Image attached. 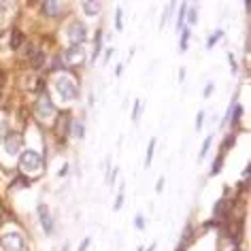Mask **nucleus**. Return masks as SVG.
<instances>
[{
  "instance_id": "obj_1",
  "label": "nucleus",
  "mask_w": 251,
  "mask_h": 251,
  "mask_svg": "<svg viewBox=\"0 0 251 251\" xmlns=\"http://www.w3.org/2000/svg\"><path fill=\"white\" fill-rule=\"evenodd\" d=\"M55 92L60 94L62 100H68V102L79 98V87H77V83H75V79L66 77V75H62V77L55 79Z\"/></svg>"
},
{
  "instance_id": "obj_2",
  "label": "nucleus",
  "mask_w": 251,
  "mask_h": 251,
  "mask_svg": "<svg viewBox=\"0 0 251 251\" xmlns=\"http://www.w3.org/2000/svg\"><path fill=\"white\" fill-rule=\"evenodd\" d=\"M20 166L26 173H30V175H39L43 171V158H41V153L34 151V149H28V151H24L22 158H20Z\"/></svg>"
},
{
  "instance_id": "obj_3",
  "label": "nucleus",
  "mask_w": 251,
  "mask_h": 251,
  "mask_svg": "<svg viewBox=\"0 0 251 251\" xmlns=\"http://www.w3.org/2000/svg\"><path fill=\"white\" fill-rule=\"evenodd\" d=\"M0 247L4 251H26V241L20 232H4L0 236Z\"/></svg>"
},
{
  "instance_id": "obj_4",
  "label": "nucleus",
  "mask_w": 251,
  "mask_h": 251,
  "mask_svg": "<svg viewBox=\"0 0 251 251\" xmlns=\"http://www.w3.org/2000/svg\"><path fill=\"white\" fill-rule=\"evenodd\" d=\"M66 36H68V41H71L73 45H81V43H85V39H87V26H85L83 22L68 24Z\"/></svg>"
},
{
  "instance_id": "obj_5",
  "label": "nucleus",
  "mask_w": 251,
  "mask_h": 251,
  "mask_svg": "<svg viewBox=\"0 0 251 251\" xmlns=\"http://www.w3.org/2000/svg\"><path fill=\"white\" fill-rule=\"evenodd\" d=\"M36 115H39L41 119H51L53 113H55V106L51 102V98L49 96H41L39 100H36Z\"/></svg>"
},
{
  "instance_id": "obj_6",
  "label": "nucleus",
  "mask_w": 251,
  "mask_h": 251,
  "mask_svg": "<svg viewBox=\"0 0 251 251\" xmlns=\"http://www.w3.org/2000/svg\"><path fill=\"white\" fill-rule=\"evenodd\" d=\"M64 62H66L68 66H77V64H81V62H85V51H83V47H81V45L68 47L66 51H64Z\"/></svg>"
},
{
  "instance_id": "obj_7",
  "label": "nucleus",
  "mask_w": 251,
  "mask_h": 251,
  "mask_svg": "<svg viewBox=\"0 0 251 251\" xmlns=\"http://www.w3.org/2000/svg\"><path fill=\"white\" fill-rule=\"evenodd\" d=\"M22 145H24V139L20 134H7L4 136V151H7L9 155H17L22 151Z\"/></svg>"
},
{
  "instance_id": "obj_8",
  "label": "nucleus",
  "mask_w": 251,
  "mask_h": 251,
  "mask_svg": "<svg viewBox=\"0 0 251 251\" xmlns=\"http://www.w3.org/2000/svg\"><path fill=\"white\" fill-rule=\"evenodd\" d=\"M39 217H41L43 230H45L47 234H51V232H53V222H51V215H49V211H47L45 204H39Z\"/></svg>"
},
{
  "instance_id": "obj_9",
  "label": "nucleus",
  "mask_w": 251,
  "mask_h": 251,
  "mask_svg": "<svg viewBox=\"0 0 251 251\" xmlns=\"http://www.w3.org/2000/svg\"><path fill=\"white\" fill-rule=\"evenodd\" d=\"M41 9H43V13L49 15V17H58L60 11H62V4L60 2H43Z\"/></svg>"
},
{
  "instance_id": "obj_10",
  "label": "nucleus",
  "mask_w": 251,
  "mask_h": 251,
  "mask_svg": "<svg viewBox=\"0 0 251 251\" xmlns=\"http://www.w3.org/2000/svg\"><path fill=\"white\" fill-rule=\"evenodd\" d=\"M81 7H83V11H85L87 15L94 17V15H96L98 11H100V2H83Z\"/></svg>"
},
{
  "instance_id": "obj_11",
  "label": "nucleus",
  "mask_w": 251,
  "mask_h": 251,
  "mask_svg": "<svg viewBox=\"0 0 251 251\" xmlns=\"http://www.w3.org/2000/svg\"><path fill=\"white\" fill-rule=\"evenodd\" d=\"M228 213V200H219L215 204V217H226Z\"/></svg>"
},
{
  "instance_id": "obj_12",
  "label": "nucleus",
  "mask_w": 251,
  "mask_h": 251,
  "mask_svg": "<svg viewBox=\"0 0 251 251\" xmlns=\"http://www.w3.org/2000/svg\"><path fill=\"white\" fill-rule=\"evenodd\" d=\"M100 49H102V32H100V30H98V34H96V47H94V55H92V58H94V60H96V58H98Z\"/></svg>"
},
{
  "instance_id": "obj_13",
  "label": "nucleus",
  "mask_w": 251,
  "mask_h": 251,
  "mask_svg": "<svg viewBox=\"0 0 251 251\" xmlns=\"http://www.w3.org/2000/svg\"><path fill=\"white\" fill-rule=\"evenodd\" d=\"M83 132H85L83 124H81V122H75V124H73V136H77V139H81V136H83Z\"/></svg>"
},
{
  "instance_id": "obj_14",
  "label": "nucleus",
  "mask_w": 251,
  "mask_h": 251,
  "mask_svg": "<svg viewBox=\"0 0 251 251\" xmlns=\"http://www.w3.org/2000/svg\"><path fill=\"white\" fill-rule=\"evenodd\" d=\"M43 60H45L43 51H34V55H32V66H34V68H41V66H43Z\"/></svg>"
},
{
  "instance_id": "obj_15",
  "label": "nucleus",
  "mask_w": 251,
  "mask_h": 251,
  "mask_svg": "<svg viewBox=\"0 0 251 251\" xmlns=\"http://www.w3.org/2000/svg\"><path fill=\"white\" fill-rule=\"evenodd\" d=\"M187 41H190V30H181V51H185V49H187Z\"/></svg>"
},
{
  "instance_id": "obj_16",
  "label": "nucleus",
  "mask_w": 251,
  "mask_h": 251,
  "mask_svg": "<svg viewBox=\"0 0 251 251\" xmlns=\"http://www.w3.org/2000/svg\"><path fill=\"white\" fill-rule=\"evenodd\" d=\"M153 149H155V139H151V143H149L147 147V158H145V166L151 164V158H153Z\"/></svg>"
},
{
  "instance_id": "obj_17",
  "label": "nucleus",
  "mask_w": 251,
  "mask_h": 251,
  "mask_svg": "<svg viewBox=\"0 0 251 251\" xmlns=\"http://www.w3.org/2000/svg\"><path fill=\"white\" fill-rule=\"evenodd\" d=\"M211 143H213V136H209V139L204 141V145H202V149H200V153H198V160H202L204 155H206V151H209V147H211Z\"/></svg>"
},
{
  "instance_id": "obj_18",
  "label": "nucleus",
  "mask_w": 251,
  "mask_h": 251,
  "mask_svg": "<svg viewBox=\"0 0 251 251\" xmlns=\"http://www.w3.org/2000/svg\"><path fill=\"white\" fill-rule=\"evenodd\" d=\"M187 20H190V24H196V20H198L196 7H187Z\"/></svg>"
},
{
  "instance_id": "obj_19",
  "label": "nucleus",
  "mask_w": 251,
  "mask_h": 251,
  "mask_svg": "<svg viewBox=\"0 0 251 251\" xmlns=\"http://www.w3.org/2000/svg\"><path fill=\"white\" fill-rule=\"evenodd\" d=\"M22 45V32H13V36H11V47L17 49Z\"/></svg>"
},
{
  "instance_id": "obj_20",
  "label": "nucleus",
  "mask_w": 251,
  "mask_h": 251,
  "mask_svg": "<svg viewBox=\"0 0 251 251\" xmlns=\"http://www.w3.org/2000/svg\"><path fill=\"white\" fill-rule=\"evenodd\" d=\"M222 36H224V32H222V30H217V32H215V34H213L211 39H209V47L215 45V41H217V39H222Z\"/></svg>"
},
{
  "instance_id": "obj_21",
  "label": "nucleus",
  "mask_w": 251,
  "mask_h": 251,
  "mask_svg": "<svg viewBox=\"0 0 251 251\" xmlns=\"http://www.w3.org/2000/svg\"><path fill=\"white\" fill-rule=\"evenodd\" d=\"M139 115H141V100H136V102H134V111H132L134 122H136V119H139Z\"/></svg>"
},
{
  "instance_id": "obj_22",
  "label": "nucleus",
  "mask_w": 251,
  "mask_h": 251,
  "mask_svg": "<svg viewBox=\"0 0 251 251\" xmlns=\"http://www.w3.org/2000/svg\"><path fill=\"white\" fill-rule=\"evenodd\" d=\"M115 28L122 30V9H117V13H115Z\"/></svg>"
},
{
  "instance_id": "obj_23",
  "label": "nucleus",
  "mask_w": 251,
  "mask_h": 251,
  "mask_svg": "<svg viewBox=\"0 0 251 251\" xmlns=\"http://www.w3.org/2000/svg\"><path fill=\"white\" fill-rule=\"evenodd\" d=\"M122 204H124V194H119V196H117V200H115V204H113V209H122Z\"/></svg>"
},
{
  "instance_id": "obj_24",
  "label": "nucleus",
  "mask_w": 251,
  "mask_h": 251,
  "mask_svg": "<svg viewBox=\"0 0 251 251\" xmlns=\"http://www.w3.org/2000/svg\"><path fill=\"white\" fill-rule=\"evenodd\" d=\"M90 243H92V238H90V236H87V238H85V241H83V243H81V245H79V251H87V247H90Z\"/></svg>"
},
{
  "instance_id": "obj_25",
  "label": "nucleus",
  "mask_w": 251,
  "mask_h": 251,
  "mask_svg": "<svg viewBox=\"0 0 251 251\" xmlns=\"http://www.w3.org/2000/svg\"><path fill=\"white\" fill-rule=\"evenodd\" d=\"M202 122H204V113L200 111V113H198V119H196V128H198V130H200V126H202Z\"/></svg>"
},
{
  "instance_id": "obj_26",
  "label": "nucleus",
  "mask_w": 251,
  "mask_h": 251,
  "mask_svg": "<svg viewBox=\"0 0 251 251\" xmlns=\"http://www.w3.org/2000/svg\"><path fill=\"white\" fill-rule=\"evenodd\" d=\"M219 168H222V158H217V160H215V164H213V171H211V173L215 175V173L219 171Z\"/></svg>"
},
{
  "instance_id": "obj_27",
  "label": "nucleus",
  "mask_w": 251,
  "mask_h": 251,
  "mask_svg": "<svg viewBox=\"0 0 251 251\" xmlns=\"http://www.w3.org/2000/svg\"><path fill=\"white\" fill-rule=\"evenodd\" d=\"M13 187H26V179H17V181H13Z\"/></svg>"
},
{
  "instance_id": "obj_28",
  "label": "nucleus",
  "mask_w": 251,
  "mask_h": 251,
  "mask_svg": "<svg viewBox=\"0 0 251 251\" xmlns=\"http://www.w3.org/2000/svg\"><path fill=\"white\" fill-rule=\"evenodd\" d=\"M143 226H145V222H143V215H139V217H136V228L143 230Z\"/></svg>"
},
{
  "instance_id": "obj_29",
  "label": "nucleus",
  "mask_w": 251,
  "mask_h": 251,
  "mask_svg": "<svg viewBox=\"0 0 251 251\" xmlns=\"http://www.w3.org/2000/svg\"><path fill=\"white\" fill-rule=\"evenodd\" d=\"M211 92H213V85H206V90H204V96H209Z\"/></svg>"
},
{
  "instance_id": "obj_30",
  "label": "nucleus",
  "mask_w": 251,
  "mask_h": 251,
  "mask_svg": "<svg viewBox=\"0 0 251 251\" xmlns=\"http://www.w3.org/2000/svg\"><path fill=\"white\" fill-rule=\"evenodd\" d=\"M0 132H4V122H0Z\"/></svg>"
},
{
  "instance_id": "obj_31",
  "label": "nucleus",
  "mask_w": 251,
  "mask_h": 251,
  "mask_svg": "<svg viewBox=\"0 0 251 251\" xmlns=\"http://www.w3.org/2000/svg\"><path fill=\"white\" fill-rule=\"evenodd\" d=\"M177 251H183V247H179V249H177Z\"/></svg>"
},
{
  "instance_id": "obj_32",
  "label": "nucleus",
  "mask_w": 251,
  "mask_h": 251,
  "mask_svg": "<svg viewBox=\"0 0 251 251\" xmlns=\"http://www.w3.org/2000/svg\"><path fill=\"white\" fill-rule=\"evenodd\" d=\"M64 251H68V249H66V247H64Z\"/></svg>"
}]
</instances>
